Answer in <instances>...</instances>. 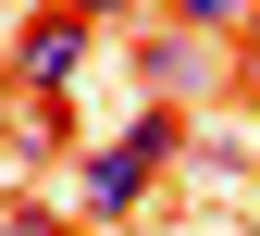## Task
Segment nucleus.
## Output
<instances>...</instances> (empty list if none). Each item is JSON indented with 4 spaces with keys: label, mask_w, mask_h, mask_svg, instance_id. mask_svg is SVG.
Returning <instances> with one entry per match:
<instances>
[{
    "label": "nucleus",
    "mask_w": 260,
    "mask_h": 236,
    "mask_svg": "<svg viewBox=\"0 0 260 236\" xmlns=\"http://www.w3.org/2000/svg\"><path fill=\"white\" fill-rule=\"evenodd\" d=\"M174 149H186V124L149 99V112H137V124H124V137H112V149L75 174V212H87V224H124V212H137V199L161 187V162H174Z\"/></svg>",
    "instance_id": "1"
},
{
    "label": "nucleus",
    "mask_w": 260,
    "mask_h": 236,
    "mask_svg": "<svg viewBox=\"0 0 260 236\" xmlns=\"http://www.w3.org/2000/svg\"><path fill=\"white\" fill-rule=\"evenodd\" d=\"M87 50H100V13L50 0V13H25V38H13V62H0V87H25V99H75Z\"/></svg>",
    "instance_id": "2"
},
{
    "label": "nucleus",
    "mask_w": 260,
    "mask_h": 236,
    "mask_svg": "<svg viewBox=\"0 0 260 236\" xmlns=\"http://www.w3.org/2000/svg\"><path fill=\"white\" fill-rule=\"evenodd\" d=\"M211 75H223V62H211L199 38H186V25H161V38L137 50V87H149V99H199Z\"/></svg>",
    "instance_id": "3"
},
{
    "label": "nucleus",
    "mask_w": 260,
    "mask_h": 236,
    "mask_svg": "<svg viewBox=\"0 0 260 236\" xmlns=\"http://www.w3.org/2000/svg\"><path fill=\"white\" fill-rule=\"evenodd\" d=\"M62 137H75V99H25V87H13V149H25V162H50Z\"/></svg>",
    "instance_id": "4"
},
{
    "label": "nucleus",
    "mask_w": 260,
    "mask_h": 236,
    "mask_svg": "<svg viewBox=\"0 0 260 236\" xmlns=\"http://www.w3.org/2000/svg\"><path fill=\"white\" fill-rule=\"evenodd\" d=\"M0 236H62L50 212H25V199H0Z\"/></svg>",
    "instance_id": "5"
},
{
    "label": "nucleus",
    "mask_w": 260,
    "mask_h": 236,
    "mask_svg": "<svg viewBox=\"0 0 260 236\" xmlns=\"http://www.w3.org/2000/svg\"><path fill=\"white\" fill-rule=\"evenodd\" d=\"M0 149H13V87H0Z\"/></svg>",
    "instance_id": "6"
},
{
    "label": "nucleus",
    "mask_w": 260,
    "mask_h": 236,
    "mask_svg": "<svg viewBox=\"0 0 260 236\" xmlns=\"http://www.w3.org/2000/svg\"><path fill=\"white\" fill-rule=\"evenodd\" d=\"M75 13H124V0H75Z\"/></svg>",
    "instance_id": "7"
}]
</instances>
